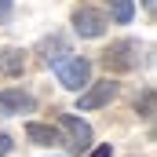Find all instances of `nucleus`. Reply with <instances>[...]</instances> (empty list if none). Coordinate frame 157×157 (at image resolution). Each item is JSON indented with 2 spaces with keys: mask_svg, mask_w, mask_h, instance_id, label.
Listing matches in <instances>:
<instances>
[{
  "mask_svg": "<svg viewBox=\"0 0 157 157\" xmlns=\"http://www.w3.org/2000/svg\"><path fill=\"white\" fill-rule=\"evenodd\" d=\"M113 95H117V84L106 77V80L88 84L84 91H77V106H80V110H102L106 102H113Z\"/></svg>",
  "mask_w": 157,
  "mask_h": 157,
  "instance_id": "4",
  "label": "nucleus"
},
{
  "mask_svg": "<svg viewBox=\"0 0 157 157\" xmlns=\"http://www.w3.org/2000/svg\"><path fill=\"white\" fill-rule=\"evenodd\" d=\"M88 157H113V146H95V150H88Z\"/></svg>",
  "mask_w": 157,
  "mask_h": 157,
  "instance_id": "11",
  "label": "nucleus"
},
{
  "mask_svg": "<svg viewBox=\"0 0 157 157\" xmlns=\"http://www.w3.org/2000/svg\"><path fill=\"white\" fill-rule=\"evenodd\" d=\"M143 117L146 121L154 117V91H150V88H146V95H143Z\"/></svg>",
  "mask_w": 157,
  "mask_h": 157,
  "instance_id": "10",
  "label": "nucleus"
},
{
  "mask_svg": "<svg viewBox=\"0 0 157 157\" xmlns=\"http://www.w3.org/2000/svg\"><path fill=\"white\" fill-rule=\"evenodd\" d=\"M51 70H55V77H59V84H62L66 91H84V88L91 84V59H84V55L55 59Z\"/></svg>",
  "mask_w": 157,
  "mask_h": 157,
  "instance_id": "1",
  "label": "nucleus"
},
{
  "mask_svg": "<svg viewBox=\"0 0 157 157\" xmlns=\"http://www.w3.org/2000/svg\"><path fill=\"white\" fill-rule=\"evenodd\" d=\"M4 15H11V0H0V18Z\"/></svg>",
  "mask_w": 157,
  "mask_h": 157,
  "instance_id": "13",
  "label": "nucleus"
},
{
  "mask_svg": "<svg viewBox=\"0 0 157 157\" xmlns=\"http://www.w3.org/2000/svg\"><path fill=\"white\" fill-rule=\"evenodd\" d=\"M73 33L84 40H99L106 33V15L95 11V7H77L73 11Z\"/></svg>",
  "mask_w": 157,
  "mask_h": 157,
  "instance_id": "3",
  "label": "nucleus"
},
{
  "mask_svg": "<svg viewBox=\"0 0 157 157\" xmlns=\"http://www.w3.org/2000/svg\"><path fill=\"white\" fill-rule=\"evenodd\" d=\"M37 110V99L22 88H7L0 91V117H18V113H33Z\"/></svg>",
  "mask_w": 157,
  "mask_h": 157,
  "instance_id": "5",
  "label": "nucleus"
},
{
  "mask_svg": "<svg viewBox=\"0 0 157 157\" xmlns=\"http://www.w3.org/2000/svg\"><path fill=\"white\" fill-rule=\"evenodd\" d=\"M110 18L117 26H128L135 18V0H110Z\"/></svg>",
  "mask_w": 157,
  "mask_h": 157,
  "instance_id": "8",
  "label": "nucleus"
},
{
  "mask_svg": "<svg viewBox=\"0 0 157 157\" xmlns=\"http://www.w3.org/2000/svg\"><path fill=\"white\" fill-rule=\"evenodd\" d=\"M26 135H29L37 146H55V143H59V132H55L51 124H37V121L26 124Z\"/></svg>",
  "mask_w": 157,
  "mask_h": 157,
  "instance_id": "7",
  "label": "nucleus"
},
{
  "mask_svg": "<svg viewBox=\"0 0 157 157\" xmlns=\"http://www.w3.org/2000/svg\"><path fill=\"white\" fill-rule=\"evenodd\" d=\"M62 132L70 135V146L77 150V154H84V150H91V124L88 121H80V117H73V113H62Z\"/></svg>",
  "mask_w": 157,
  "mask_h": 157,
  "instance_id": "6",
  "label": "nucleus"
},
{
  "mask_svg": "<svg viewBox=\"0 0 157 157\" xmlns=\"http://www.w3.org/2000/svg\"><path fill=\"white\" fill-rule=\"evenodd\" d=\"M102 66H106L110 73H135V70L143 66V48H139V40H113L110 51L102 55Z\"/></svg>",
  "mask_w": 157,
  "mask_h": 157,
  "instance_id": "2",
  "label": "nucleus"
},
{
  "mask_svg": "<svg viewBox=\"0 0 157 157\" xmlns=\"http://www.w3.org/2000/svg\"><path fill=\"white\" fill-rule=\"evenodd\" d=\"M4 70L15 77V73H22V59H18V51H4Z\"/></svg>",
  "mask_w": 157,
  "mask_h": 157,
  "instance_id": "9",
  "label": "nucleus"
},
{
  "mask_svg": "<svg viewBox=\"0 0 157 157\" xmlns=\"http://www.w3.org/2000/svg\"><path fill=\"white\" fill-rule=\"evenodd\" d=\"M154 4H157V0H143V7H146V11H154Z\"/></svg>",
  "mask_w": 157,
  "mask_h": 157,
  "instance_id": "14",
  "label": "nucleus"
},
{
  "mask_svg": "<svg viewBox=\"0 0 157 157\" xmlns=\"http://www.w3.org/2000/svg\"><path fill=\"white\" fill-rule=\"evenodd\" d=\"M7 154H11V135L0 132V157H7Z\"/></svg>",
  "mask_w": 157,
  "mask_h": 157,
  "instance_id": "12",
  "label": "nucleus"
}]
</instances>
